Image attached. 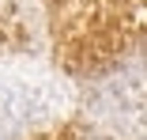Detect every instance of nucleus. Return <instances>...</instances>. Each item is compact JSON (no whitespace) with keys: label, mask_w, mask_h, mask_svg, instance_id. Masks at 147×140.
I'll use <instances>...</instances> for the list:
<instances>
[]
</instances>
